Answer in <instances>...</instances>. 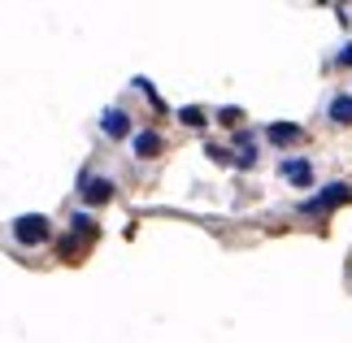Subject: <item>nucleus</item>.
Wrapping results in <instances>:
<instances>
[{
	"instance_id": "f257e3e1",
	"label": "nucleus",
	"mask_w": 352,
	"mask_h": 343,
	"mask_svg": "<svg viewBox=\"0 0 352 343\" xmlns=\"http://www.w3.org/2000/svg\"><path fill=\"white\" fill-rule=\"evenodd\" d=\"M348 196H352L348 183H331V187H322V196L305 200V213H327V209H335V204H344Z\"/></svg>"
},
{
	"instance_id": "f03ea898",
	"label": "nucleus",
	"mask_w": 352,
	"mask_h": 343,
	"mask_svg": "<svg viewBox=\"0 0 352 343\" xmlns=\"http://www.w3.org/2000/svg\"><path fill=\"white\" fill-rule=\"evenodd\" d=\"M13 239H18V243H39V239H48V217H39V213L18 217V222H13Z\"/></svg>"
},
{
	"instance_id": "7ed1b4c3",
	"label": "nucleus",
	"mask_w": 352,
	"mask_h": 343,
	"mask_svg": "<svg viewBox=\"0 0 352 343\" xmlns=\"http://www.w3.org/2000/svg\"><path fill=\"white\" fill-rule=\"evenodd\" d=\"M300 135H305L300 122H274V126H265V140L270 144H296Z\"/></svg>"
},
{
	"instance_id": "20e7f679",
	"label": "nucleus",
	"mask_w": 352,
	"mask_h": 343,
	"mask_svg": "<svg viewBox=\"0 0 352 343\" xmlns=\"http://www.w3.org/2000/svg\"><path fill=\"white\" fill-rule=\"evenodd\" d=\"M100 126H104V135L109 140H122V135L131 131V118L122 113V109H104V118H100Z\"/></svg>"
},
{
	"instance_id": "39448f33",
	"label": "nucleus",
	"mask_w": 352,
	"mask_h": 343,
	"mask_svg": "<svg viewBox=\"0 0 352 343\" xmlns=\"http://www.w3.org/2000/svg\"><path fill=\"white\" fill-rule=\"evenodd\" d=\"M283 178L296 183V187H309L314 183V166H309V161H283Z\"/></svg>"
},
{
	"instance_id": "423d86ee",
	"label": "nucleus",
	"mask_w": 352,
	"mask_h": 343,
	"mask_svg": "<svg viewBox=\"0 0 352 343\" xmlns=\"http://www.w3.org/2000/svg\"><path fill=\"white\" fill-rule=\"evenodd\" d=\"M131 148H135V157H157L161 153V135L157 131H140L131 140Z\"/></svg>"
},
{
	"instance_id": "0eeeda50",
	"label": "nucleus",
	"mask_w": 352,
	"mask_h": 343,
	"mask_svg": "<svg viewBox=\"0 0 352 343\" xmlns=\"http://www.w3.org/2000/svg\"><path fill=\"white\" fill-rule=\"evenodd\" d=\"M109 196H113V183H109V178H91V183L83 187V200L87 204H104Z\"/></svg>"
},
{
	"instance_id": "6e6552de",
	"label": "nucleus",
	"mask_w": 352,
	"mask_h": 343,
	"mask_svg": "<svg viewBox=\"0 0 352 343\" xmlns=\"http://www.w3.org/2000/svg\"><path fill=\"white\" fill-rule=\"evenodd\" d=\"M331 122L352 126V96H335V100H331Z\"/></svg>"
},
{
	"instance_id": "1a4fd4ad",
	"label": "nucleus",
	"mask_w": 352,
	"mask_h": 343,
	"mask_svg": "<svg viewBox=\"0 0 352 343\" xmlns=\"http://www.w3.org/2000/svg\"><path fill=\"white\" fill-rule=\"evenodd\" d=\"M179 122H183V126H205V109L183 104V109H179Z\"/></svg>"
},
{
	"instance_id": "9d476101",
	"label": "nucleus",
	"mask_w": 352,
	"mask_h": 343,
	"mask_svg": "<svg viewBox=\"0 0 352 343\" xmlns=\"http://www.w3.org/2000/svg\"><path fill=\"white\" fill-rule=\"evenodd\" d=\"M340 65H352V44H344V48H340Z\"/></svg>"
}]
</instances>
